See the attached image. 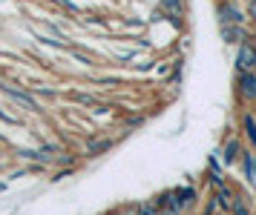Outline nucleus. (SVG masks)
Masks as SVG:
<instances>
[{"label":"nucleus","mask_w":256,"mask_h":215,"mask_svg":"<svg viewBox=\"0 0 256 215\" xmlns=\"http://www.w3.org/2000/svg\"><path fill=\"white\" fill-rule=\"evenodd\" d=\"M250 17L256 20V0H250Z\"/></svg>","instance_id":"nucleus-8"},{"label":"nucleus","mask_w":256,"mask_h":215,"mask_svg":"<svg viewBox=\"0 0 256 215\" xmlns=\"http://www.w3.org/2000/svg\"><path fill=\"white\" fill-rule=\"evenodd\" d=\"M236 66L244 72H256V46L250 43V40H242V46H239V55H236Z\"/></svg>","instance_id":"nucleus-1"},{"label":"nucleus","mask_w":256,"mask_h":215,"mask_svg":"<svg viewBox=\"0 0 256 215\" xmlns=\"http://www.w3.org/2000/svg\"><path fill=\"white\" fill-rule=\"evenodd\" d=\"M3 89L9 92V95H12L14 101H20V103H24V106H29V109H35V101H32V98H29V95H24V92L12 89V86H3Z\"/></svg>","instance_id":"nucleus-4"},{"label":"nucleus","mask_w":256,"mask_h":215,"mask_svg":"<svg viewBox=\"0 0 256 215\" xmlns=\"http://www.w3.org/2000/svg\"><path fill=\"white\" fill-rule=\"evenodd\" d=\"M236 152H239V144H236V141H230V144L224 147V164H233V161L239 158Z\"/></svg>","instance_id":"nucleus-5"},{"label":"nucleus","mask_w":256,"mask_h":215,"mask_svg":"<svg viewBox=\"0 0 256 215\" xmlns=\"http://www.w3.org/2000/svg\"><path fill=\"white\" fill-rule=\"evenodd\" d=\"M239 86H242V95L248 101H254L256 98V72H244L242 78H239Z\"/></svg>","instance_id":"nucleus-3"},{"label":"nucleus","mask_w":256,"mask_h":215,"mask_svg":"<svg viewBox=\"0 0 256 215\" xmlns=\"http://www.w3.org/2000/svg\"><path fill=\"white\" fill-rule=\"evenodd\" d=\"M219 23H222V29H228V23H230V26H242V14H239V9L222 3L219 6Z\"/></svg>","instance_id":"nucleus-2"},{"label":"nucleus","mask_w":256,"mask_h":215,"mask_svg":"<svg viewBox=\"0 0 256 215\" xmlns=\"http://www.w3.org/2000/svg\"><path fill=\"white\" fill-rule=\"evenodd\" d=\"M244 129H248V138L256 144V121L250 118V115H244Z\"/></svg>","instance_id":"nucleus-6"},{"label":"nucleus","mask_w":256,"mask_h":215,"mask_svg":"<svg viewBox=\"0 0 256 215\" xmlns=\"http://www.w3.org/2000/svg\"><path fill=\"white\" fill-rule=\"evenodd\" d=\"M233 213H236V215H248V210H244L242 204H233Z\"/></svg>","instance_id":"nucleus-7"}]
</instances>
